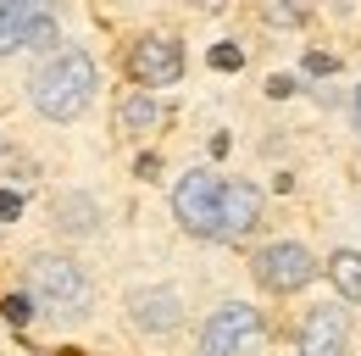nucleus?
Listing matches in <instances>:
<instances>
[{
	"label": "nucleus",
	"mask_w": 361,
	"mask_h": 356,
	"mask_svg": "<svg viewBox=\"0 0 361 356\" xmlns=\"http://www.w3.org/2000/svg\"><path fill=\"white\" fill-rule=\"evenodd\" d=\"M256 340H262V317H256V307L228 301V307L212 312V323L200 328V356H239L245 345H256Z\"/></svg>",
	"instance_id": "5"
},
{
	"label": "nucleus",
	"mask_w": 361,
	"mask_h": 356,
	"mask_svg": "<svg viewBox=\"0 0 361 356\" xmlns=\"http://www.w3.org/2000/svg\"><path fill=\"white\" fill-rule=\"evenodd\" d=\"M39 11L45 6H34V0H0V56L28 50V34H34Z\"/></svg>",
	"instance_id": "10"
},
{
	"label": "nucleus",
	"mask_w": 361,
	"mask_h": 356,
	"mask_svg": "<svg viewBox=\"0 0 361 356\" xmlns=\"http://www.w3.org/2000/svg\"><path fill=\"white\" fill-rule=\"evenodd\" d=\"M173 212L189 234H200V239H217L223 234V178L212 173H189L178 178V189H173Z\"/></svg>",
	"instance_id": "3"
},
{
	"label": "nucleus",
	"mask_w": 361,
	"mask_h": 356,
	"mask_svg": "<svg viewBox=\"0 0 361 356\" xmlns=\"http://www.w3.org/2000/svg\"><path fill=\"white\" fill-rule=\"evenodd\" d=\"M56 218H61V228H73V234H90L94 228V206L84 201V195H67V201L56 206Z\"/></svg>",
	"instance_id": "13"
},
{
	"label": "nucleus",
	"mask_w": 361,
	"mask_h": 356,
	"mask_svg": "<svg viewBox=\"0 0 361 356\" xmlns=\"http://www.w3.org/2000/svg\"><path fill=\"white\" fill-rule=\"evenodd\" d=\"M117 123H123V134H150L156 123H161V106H156V95L134 89V95L117 106Z\"/></svg>",
	"instance_id": "11"
},
{
	"label": "nucleus",
	"mask_w": 361,
	"mask_h": 356,
	"mask_svg": "<svg viewBox=\"0 0 361 356\" xmlns=\"http://www.w3.org/2000/svg\"><path fill=\"white\" fill-rule=\"evenodd\" d=\"M262 222V195L250 184H223V234L217 239H245Z\"/></svg>",
	"instance_id": "9"
},
{
	"label": "nucleus",
	"mask_w": 361,
	"mask_h": 356,
	"mask_svg": "<svg viewBox=\"0 0 361 356\" xmlns=\"http://www.w3.org/2000/svg\"><path fill=\"white\" fill-rule=\"evenodd\" d=\"M34 295H39L50 312H61V317H84L90 301H94L84 267L67 262V256H39V262H34Z\"/></svg>",
	"instance_id": "2"
},
{
	"label": "nucleus",
	"mask_w": 361,
	"mask_h": 356,
	"mask_svg": "<svg viewBox=\"0 0 361 356\" xmlns=\"http://www.w3.org/2000/svg\"><path fill=\"white\" fill-rule=\"evenodd\" d=\"M267 23H278V28H283V23H300V11H295V6H267Z\"/></svg>",
	"instance_id": "19"
},
{
	"label": "nucleus",
	"mask_w": 361,
	"mask_h": 356,
	"mask_svg": "<svg viewBox=\"0 0 361 356\" xmlns=\"http://www.w3.org/2000/svg\"><path fill=\"white\" fill-rule=\"evenodd\" d=\"M128 312H134V323L145 334H173L183 301H178V290H134V295H128Z\"/></svg>",
	"instance_id": "8"
},
{
	"label": "nucleus",
	"mask_w": 361,
	"mask_h": 356,
	"mask_svg": "<svg viewBox=\"0 0 361 356\" xmlns=\"http://www.w3.org/2000/svg\"><path fill=\"white\" fill-rule=\"evenodd\" d=\"M128 67H134V78H139L145 89L178 84V78H183V50H178V40L150 34V40H139L134 50H128Z\"/></svg>",
	"instance_id": "6"
},
{
	"label": "nucleus",
	"mask_w": 361,
	"mask_h": 356,
	"mask_svg": "<svg viewBox=\"0 0 361 356\" xmlns=\"http://www.w3.org/2000/svg\"><path fill=\"white\" fill-rule=\"evenodd\" d=\"M306 73H312V78H322V73H334V56H322V50H312V56H306Z\"/></svg>",
	"instance_id": "18"
},
{
	"label": "nucleus",
	"mask_w": 361,
	"mask_h": 356,
	"mask_svg": "<svg viewBox=\"0 0 361 356\" xmlns=\"http://www.w3.org/2000/svg\"><path fill=\"white\" fill-rule=\"evenodd\" d=\"M328 278H334V290H339L345 301H361V251H334Z\"/></svg>",
	"instance_id": "12"
},
{
	"label": "nucleus",
	"mask_w": 361,
	"mask_h": 356,
	"mask_svg": "<svg viewBox=\"0 0 361 356\" xmlns=\"http://www.w3.org/2000/svg\"><path fill=\"white\" fill-rule=\"evenodd\" d=\"M267 95H272V100H283V95H295V78H283V73H278V78L267 84Z\"/></svg>",
	"instance_id": "20"
},
{
	"label": "nucleus",
	"mask_w": 361,
	"mask_h": 356,
	"mask_svg": "<svg viewBox=\"0 0 361 356\" xmlns=\"http://www.w3.org/2000/svg\"><path fill=\"white\" fill-rule=\"evenodd\" d=\"M350 351V323L334 307H312L300 323V356H345Z\"/></svg>",
	"instance_id": "7"
},
{
	"label": "nucleus",
	"mask_w": 361,
	"mask_h": 356,
	"mask_svg": "<svg viewBox=\"0 0 361 356\" xmlns=\"http://www.w3.org/2000/svg\"><path fill=\"white\" fill-rule=\"evenodd\" d=\"M28 95H34V106L45 112L50 123H67V117H78V112L90 106V95H94V61L84 56V50H56L45 67L34 73Z\"/></svg>",
	"instance_id": "1"
},
{
	"label": "nucleus",
	"mask_w": 361,
	"mask_h": 356,
	"mask_svg": "<svg viewBox=\"0 0 361 356\" xmlns=\"http://www.w3.org/2000/svg\"><path fill=\"white\" fill-rule=\"evenodd\" d=\"M317 278V262L306 245H289V239H278L267 245L262 256H256V284L272 290V295H295V290H306Z\"/></svg>",
	"instance_id": "4"
},
{
	"label": "nucleus",
	"mask_w": 361,
	"mask_h": 356,
	"mask_svg": "<svg viewBox=\"0 0 361 356\" xmlns=\"http://www.w3.org/2000/svg\"><path fill=\"white\" fill-rule=\"evenodd\" d=\"M356 117H361V89H356Z\"/></svg>",
	"instance_id": "21"
},
{
	"label": "nucleus",
	"mask_w": 361,
	"mask_h": 356,
	"mask_svg": "<svg viewBox=\"0 0 361 356\" xmlns=\"http://www.w3.org/2000/svg\"><path fill=\"white\" fill-rule=\"evenodd\" d=\"M212 67H217V73H239V67H245V50H239V44H212Z\"/></svg>",
	"instance_id": "14"
},
{
	"label": "nucleus",
	"mask_w": 361,
	"mask_h": 356,
	"mask_svg": "<svg viewBox=\"0 0 361 356\" xmlns=\"http://www.w3.org/2000/svg\"><path fill=\"white\" fill-rule=\"evenodd\" d=\"M56 44V17L39 11V23H34V34H28V50H50Z\"/></svg>",
	"instance_id": "15"
},
{
	"label": "nucleus",
	"mask_w": 361,
	"mask_h": 356,
	"mask_svg": "<svg viewBox=\"0 0 361 356\" xmlns=\"http://www.w3.org/2000/svg\"><path fill=\"white\" fill-rule=\"evenodd\" d=\"M6 323H28V317H34V301H28V295H6Z\"/></svg>",
	"instance_id": "16"
},
{
	"label": "nucleus",
	"mask_w": 361,
	"mask_h": 356,
	"mask_svg": "<svg viewBox=\"0 0 361 356\" xmlns=\"http://www.w3.org/2000/svg\"><path fill=\"white\" fill-rule=\"evenodd\" d=\"M11 218H23V195L17 189H0V222H11Z\"/></svg>",
	"instance_id": "17"
}]
</instances>
